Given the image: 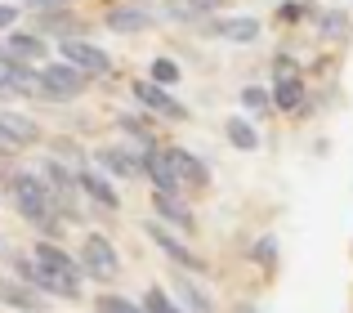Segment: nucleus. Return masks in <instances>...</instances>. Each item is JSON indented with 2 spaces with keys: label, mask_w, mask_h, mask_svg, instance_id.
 I'll use <instances>...</instances> for the list:
<instances>
[{
  "label": "nucleus",
  "mask_w": 353,
  "mask_h": 313,
  "mask_svg": "<svg viewBox=\"0 0 353 313\" xmlns=\"http://www.w3.org/2000/svg\"><path fill=\"white\" fill-rule=\"evenodd\" d=\"M237 313H259V305H237Z\"/></svg>",
  "instance_id": "f704fd0d"
},
{
  "label": "nucleus",
  "mask_w": 353,
  "mask_h": 313,
  "mask_svg": "<svg viewBox=\"0 0 353 313\" xmlns=\"http://www.w3.org/2000/svg\"><path fill=\"white\" fill-rule=\"evenodd\" d=\"M36 32L41 36L50 32V36H59V41L63 36H81L85 32V18H77L68 5H45V18H36Z\"/></svg>",
  "instance_id": "f3484780"
},
{
  "label": "nucleus",
  "mask_w": 353,
  "mask_h": 313,
  "mask_svg": "<svg viewBox=\"0 0 353 313\" xmlns=\"http://www.w3.org/2000/svg\"><path fill=\"white\" fill-rule=\"evenodd\" d=\"M117 125H121V130H125L130 139L139 143V148H157V139H152V134H148V117H130V112H125V117H121Z\"/></svg>",
  "instance_id": "393cba45"
},
{
  "label": "nucleus",
  "mask_w": 353,
  "mask_h": 313,
  "mask_svg": "<svg viewBox=\"0 0 353 313\" xmlns=\"http://www.w3.org/2000/svg\"><path fill=\"white\" fill-rule=\"evenodd\" d=\"M318 36H322V41H336V36H349V14H340V9H327V14L318 18Z\"/></svg>",
  "instance_id": "b1692460"
},
{
  "label": "nucleus",
  "mask_w": 353,
  "mask_h": 313,
  "mask_svg": "<svg viewBox=\"0 0 353 313\" xmlns=\"http://www.w3.org/2000/svg\"><path fill=\"white\" fill-rule=\"evenodd\" d=\"M304 14H313L304 0H282V5H277V23H300Z\"/></svg>",
  "instance_id": "c756f323"
},
{
  "label": "nucleus",
  "mask_w": 353,
  "mask_h": 313,
  "mask_svg": "<svg viewBox=\"0 0 353 313\" xmlns=\"http://www.w3.org/2000/svg\"><path fill=\"white\" fill-rule=\"evenodd\" d=\"M94 305H99V313H148L143 305H134V300H125V296H99Z\"/></svg>",
  "instance_id": "cd10ccee"
},
{
  "label": "nucleus",
  "mask_w": 353,
  "mask_h": 313,
  "mask_svg": "<svg viewBox=\"0 0 353 313\" xmlns=\"http://www.w3.org/2000/svg\"><path fill=\"white\" fill-rule=\"evenodd\" d=\"M143 309L148 313H183L179 305H174V296H170V291H161V287H148L143 291Z\"/></svg>",
  "instance_id": "a878e982"
},
{
  "label": "nucleus",
  "mask_w": 353,
  "mask_h": 313,
  "mask_svg": "<svg viewBox=\"0 0 353 313\" xmlns=\"http://www.w3.org/2000/svg\"><path fill=\"white\" fill-rule=\"evenodd\" d=\"M14 18H18V9L0 0V32H9V27H14Z\"/></svg>",
  "instance_id": "2f4dec72"
},
{
  "label": "nucleus",
  "mask_w": 353,
  "mask_h": 313,
  "mask_svg": "<svg viewBox=\"0 0 353 313\" xmlns=\"http://www.w3.org/2000/svg\"><path fill=\"white\" fill-rule=\"evenodd\" d=\"M130 94H134V103H143L148 112H157V117H165V121H188V108L179 103V99H174V90L170 85H157V81H134V85H130Z\"/></svg>",
  "instance_id": "0eeeda50"
},
{
  "label": "nucleus",
  "mask_w": 353,
  "mask_h": 313,
  "mask_svg": "<svg viewBox=\"0 0 353 313\" xmlns=\"http://www.w3.org/2000/svg\"><path fill=\"white\" fill-rule=\"evenodd\" d=\"M5 50L18 54V59H27V63H36V59H45L50 45H45L41 32H14V27H9V45H5Z\"/></svg>",
  "instance_id": "412c9836"
},
{
  "label": "nucleus",
  "mask_w": 353,
  "mask_h": 313,
  "mask_svg": "<svg viewBox=\"0 0 353 313\" xmlns=\"http://www.w3.org/2000/svg\"><path fill=\"white\" fill-rule=\"evenodd\" d=\"M183 9H188V18H210L219 9H228V0H183Z\"/></svg>",
  "instance_id": "c85d7f7f"
},
{
  "label": "nucleus",
  "mask_w": 353,
  "mask_h": 313,
  "mask_svg": "<svg viewBox=\"0 0 353 313\" xmlns=\"http://www.w3.org/2000/svg\"><path fill=\"white\" fill-rule=\"evenodd\" d=\"M170 291H174V300H183V309H188V313H215V300L192 282V273H174Z\"/></svg>",
  "instance_id": "6ab92c4d"
},
{
  "label": "nucleus",
  "mask_w": 353,
  "mask_h": 313,
  "mask_svg": "<svg viewBox=\"0 0 353 313\" xmlns=\"http://www.w3.org/2000/svg\"><path fill=\"white\" fill-rule=\"evenodd\" d=\"M143 233L152 237V246H157V251H161L165 260L174 264V269H183V273H206V260H201V255L192 251V246L183 242V237H174L170 228L161 224V219H148V224H143Z\"/></svg>",
  "instance_id": "7ed1b4c3"
},
{
  "label": "nucleus",
  "mask_w": 353,
  "mask_h": 313,
  "mask_svg": "<svg viewBox=\"0 0 353 313\" xmlns=\"http://www.w3.org/2000/svg\"><path fill=\"white\" fill-rule=\"evenodd\" d=\"M94 161L103 174H139V152H130V148H99Z\"/></svg>",
  "instance_id": "aec40b11"
},
{
  "label": "nucleus",
  "mask_w": 353,
  "mask_h": 313,
  "mask_svg": "<svg viewBox=\"0 0 353 313\" xmlns=\"http://www.w3.org/2000/svg\"><path fill=\"white\" fill-rule=\"evenodd\" d=\"M59 54H63V63L81 68L85 77H108V72H112V54L99 50V45H90L85 36H63V41H59Z\"/></svg>",
  "instance_id": "423d86ee"
},
{
  "label": "nucleus",
  "mask_w": 353,
  "mask_h": 313,
  "mask_svg": "<svg viewBox=\"0 0 353 313\" xmlns=\"http://www.w3.org/2000/svg\"><path fill=\"white\" fill-rule=\"evenodd\" d=\"M103 27L117 32V36H134V32H148L152 18H148V9H139V5H112L103 14Z\"/></svg>",
  "instance_id": "a211bd4d"
},
{
  "label": "nucleus",
  "mask_w": 353,
  "mask_h": 313,
  "mask_svg": "<svg viewBox=\"0 0 353 313\" xmlns=\"http://www.w3.org/2000/svg\"><path fill=\"white\" fill-rule=\"evenodd\" d=\"M241 108H250V112H264V108H268V90H264V85H246V90H241Z\"/></svg>",
  "instance_id": "7c9ffc66"
},
{
  "label": "nucleus",
  "mask_w": 353,
  "mask_h": 313,
  "mask_svg": "<svg viewBox=\"0 0 353 313\" xmlns=\"http://www.w3.org/2000/svg\"><path fill=\"white\" fill-rule=\"evenodd\" d=\"M201 32L206 36H224V41H237V45H250V41H259V18H250V14H241V18H215L210 14V23L201 18Z\"/></svg>",
  "instance_id": "f8f14e48"
},
{
  "label": "nucleus",
  "mask_w": 353,
  "mask_h": 313,
  "mask_svg": "<svg viewBox=\"0 0 353 313\" xmlns=\"http://www.w3.org/2000/svg\"><path fill=\"white\" fill-rule=\"evenodd\" d=\"M152 219H161L165 228H179V233H197V215L179 201V192H152Z\"/></svg>",
  "instance_id": "9b49d317"
},
{
  "label": "nucleus",
  "mask_w": 353,
  "mask_h": 313,
  "mask_svg": "<svg viewBox=\"0 0 353 313\" xmlns=\"http://www.w3.org/2000/svg\"><path fill=\"white\" fill-rule=\"evenodd\" d=\"M27 5H41L45 9V5H72V0H27Z\"/></svg>",
  "instance_id": "72a5a7b5"
},
{
  "label": "nucleus",
  "mask_w": 353,
  "mask_h": 313,
  "mask_svg": "<svg viewBox=\"0 0 353 313\" xmlns=\"http://www.w3.org/2000/svg\"><path fill=\"white\" fill-rule=\"evenodd\" d=\"M304 99H309V85H304L300 68H291V72H273V85H268V103H273L277 112H300Z\"/></svg>",
  "instance_id": "9d476101"
},
{
  "label": "nucleus",
  "mask_w": 353,
  "mask_h": 313,
  "mask_svg": "<svg viewBox=\"0 0 353 313\" xmlns=\"http://www.w3.org/2000/svg\"><path fill=\"white\" fill-rule=\"evenodd\" d=\"M148 81H157V85H179V63L174 59H152V72H148Z\"/></svg>",
  "instance_id": "bb28decb"
},
{
  "label": "nucleus",
  "mask_w": 353,
  "mask_h": 313,
  "mask_svg": "<svg viewBox=\"0 0 353 313\" xmlns=\"http://www.w3.org/2000/svg\"><path fill=\"white\" fill-rule=\"evenodd\" d=\"M295 68V59H286V54H277V59H273V72H291Z\"/></svg>",
  "instance_id": "473e14b6"
},
{
  "label": "nucleus",
  "mask_w": 353,
  "mask_h": 313,
  "mask_svg": "<svg viewBox=\"0 0 353 313\" xmlns=\"http://www.w3.org/2000/svg\"><path fill=\"white\" fill-rule=\"evenodd\" d=\"M77 188H81V197H90L94 206H103V210H121V197H117L112 179H108L103 170H94V165L77 170Z\"/></svg>",
  "instance_id": "ddd939ff"
},
{
  "label": "nucleus",
  "mask_w": 353,
  "mask_h": 313,
  "mask_svg": "<svg viewBox=\"0 0 353 313\" xmlns=\"http://www.w3.org/2000/svg\"><path fill=\"white\" fill-rule=\"evenodd\" d=\"M139 174H148V179H152V188H157V192H183L179 174H174L170 165H165L161 148H139Z\"/></svg>",
  "instance_id": "4468645a"
},
{
  "label": "nucleus",
  "mask_w": 353,
  "mask_h": 313,
  "mask_svg": "<svg viewBox=\"0 0 353 313\" xmlns=\"http://www.w3.org/2000/svg\"><path fill=\"white\" fill-rule=\"evenodd\" d=\"M5 188H9V197H14V210L36 228V233H41V237H54V242H59V237H63V224H68V219L59 215V201H54L50 183H45L41 174H32V170H14V174L5 179Z\"/></svg>",
  "instance_id": "f257e3e1"
},
{
  "label": "nucleus",
  "mask_w": 353,
  "mask_h": 313,
  "mask_svg": "<svg viewBox=\"0 0 353 313\" xmlns=\"http://www.w3.org/2000/svg\"><path fill=\"white\" fill-rule=\"evenodd\" d=\"M0 305L14 309V313H41L45 296L36 287H27L23 278H0Z\"/></svg>",
  "instance_id": "2eb2a0df"
},
{
  "label": "nucleus",
  "mask_w": 353,
  "mask_h": 313,
  "mask_svg": "<svg viewBox=\"0 0 353 313\" xmlns=\"http://www.w3.org/2000/svg\"><path fill=\"white\" fill-rule=\"evenodd\" d=\"M90 85V77L81 68H72V63H45L41 72H36V94L54 99V103H72V99H81Z\"/></svg>",
  "instance_id": "f03ea898"
},
{
  "label": "nucleus",
  "mask_w": 353,
  "mask_h": 313,
  "mask_svg": "<svg viewBox=\"0 0 353 313\" xmlns=\"http://www.w3.org/2000/svg\"><path fill=\"white\" fill-rule=\"evenodd\" d=\"M250 260H255L264 273H273V269H277V237H273V233L255 237V246H250Z\"/></svg>",
  "instance_id": "5701e85b"
},
{
  "label": "nucleus",
  "mask_w": 353,
  "mask_h": 313,
  "mask_svg": "<svg viewBox=\"0 0 353 313\" xmlns=\"http://www.w3.org/2000/svg\"><path fill=\"white\" fill-rule=\"evenodd\" d=\"M32 260L41 264V269H50V273H59V278H68V282H85V273H81V264H77V255L68 251V246H59L54 237H41V242L32 246Z\"/></svg>",
  "instance_id": "6e6552de"
},
{
  "label": "nucleus",
  "mask_w": 353,
  "mask_h": 313,
  "mask_svg": "<svg viewBox=\"0 0 353 313\" xmlns=\"http://www.w3.org/2000/svg\"><path fill=\"white\" fill-rule=\"evenodd\" d=\"M36 139H41V125H36L32 117L0 108V143H9V148H23V143H36Z\"/></svg>",
  "instance_id": "dca6fc26"
},
{
  "label": "nucleus",
  "mask_w": 353,
  "mask_h": 313,
  "mask_svg": "<svg viewBox=\"0 0 353 313\" xmlns=\"http://www.w3.org/2000/svg\"><path fill=\"white\" fill-rule=\"evenodd\" d=\"M224 134H228V143L241 148V152H255L259 148V130L246 121V117H228V121H224Z\"/></svg>",
  "instance_id": "4be33fe9"
},
{
  "label": "nucleus",
  "mask_w": 353,
  "mask_h": 313,
  "mask_svg": "<svg viewBox=\"0 0 353 313\" xmlns=\"http://www.w3.org/2000/svg\"><path fill=\"white\" fill-rule=\"evenodd\" d=\"M77 264H81V273H85V278H99V282H108V278H117V273H121V255H117V246L108 242L103 233H90L85 237Z\"/></svg>",
  "instance_id": "20e7f679"
},
{
  "label": "nucleus",
  "mask_w": 353,
  "mask_h": 313,
  "mask_svg": "<svg viewBox=\"0 0 353 313\" xmlns=\"http://www.w3.org/2000/svg\"><path fill=\"white\" fill-rule=\"evenodd\" d=\"M161 156H165V165H170V170L179 174V183H183V188H206V183H210V165L201 161L197 152L179 148V143H165Z\"/></svg>",
  "instance_id": "1a4fd4ad"
},
{
  "label": "nucleus",
  "mask_w": 353,
  "mask_h": 313,
  "mask_svg": "<svg viewBox=\"0 0 353 313\" xmlns=\"http://www.w3.org/2000/svg\"><path fill=\"white\" fill-rule=\"evenodd\" d=\"M14 269H18V278H23L27 287H36L41 296H54V300H81V287H77V282H68V278H59V273L41 269L32 255H18Z\"/></svg>",
  "instance_id": "39448f33"
}]
</instances>
